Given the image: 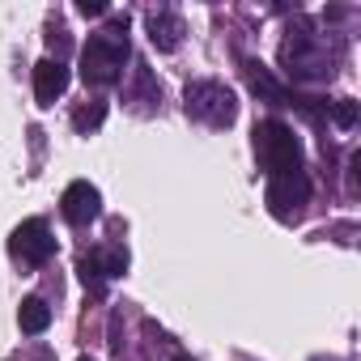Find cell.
I'll list each match as a JSON object with an SVG mask.
<instances>
[{"mask_svg":"<svg viewBox=\"0 0 361 361\" xmlns=\"http://www.w3.org/2000/svg\"><path fill=\"white\" fill-rule=\"evenodd\" d=\"M123 60H128V13H115L81 47V81L94 90H106L123 77Z\"/></svg>","mask_w":361,"mask_h":361,"instance_id":"cell-1","label":"cell"},{"mask_svg":"<svg viewBox=\"0 0 361 361\" xmlns=\"http://www.w3.org/2000/svg\"><path fill=\"white\" fill-rule=\"evenodd\" d=\"M255 157L259 166L276 178V174H302V140L293 136L289 123L281 119H264L255 123Z\"/></svg>","mask_w":361,"mask_h":361,"instance_id":"cell-2","label":"cell"},{"mask_svg":"<svg viewBox=\"0 0 361 361\" xmlns=\"http://www.w3.org/2000/svg\"><path fill=\"white\" fill-rule=\"evenodd\" d=\"M281 64H285V73L293 77V81H327L336 68H331V60H327V47H323V39L319 35H310V30H289V39H285V47H281Z\"/></svg>","mask_w":361,"mask_h":361,"instance_id":"cell-3","label":"cell"},{"mask_svg":"<svg viewBox=\"0 0 361 361\" xmlns=\"http://www.w3.org/2000/svg\"><path fill=\"white\" fill-rule=\"evenodd\" d=\"M183 106L192 119H200L209 128H230L238 119V98L221 81H192L183 90Z\"/></svg>","mask_w":361,"mask_h":361,"instance_id":"cell-4","label":"cell"},{"mask_svg":"<svg viewBox=\"0 0 361 361\" xmlns=\"http://www.w3.org/2000/svg\"><path fill=\"white\" fill-rule=\"evenodd\" d=\"M9 255H13L22 268H43V264L56 255V238H51L47 221H39V217L22 221V226L13 230V238H9Z\"/></svg>","mask_w":361,"mask_h":361,"instance_id":"cell-5","label":"cell"},{"mask_svg":"<svg viewBox=\"0 0 361 361\" xmlns=\"http://www.w3.org/2000/svg\"><path fill=\"white\" fill-rule=\"evenodd\" d=\"M264 200H268L272 217L293 221V217H302V209H306V200H310V178H306V174H276V178H268Z\"/></svg>","mask_w":361,"mask_h":361,"instance_id":"cell-6","label":"cell"},{"mask_svg":"<svg viewBox=\"0 0 361 361\" xmlns=\"http://www.w3.org/2000/svg\"><path fill=\"white\" fill-rule=\"evenodd\" d=\"M60 213H64L68 226H90L102 213V192L90 183V178H77V183H68L64 196H60Z\"/></svg>","mask_w":361,"mask_h":361,"instance_id":"cell-7","label":"cell"},{"mask_svg":"<svg viewBox=\"0 0 361 361\" xmlns=\"http://www.w3.org/2000/svg\"><path fill=\"white\" fill-rule=\"evenodd\" d=\"M64 90H68L64 60H39L35 64V98H39V106H56V98H64Z\"/></svg>","mask_w":361,"mask_h":361,"instance_id":"cell-8","label":"cell"},{"mask_svg":"<svg viewBox=\"0 0 361 361\" xmlns=\"http://www.w3.org/2000/svg\"><path fill=\"white\" fill-rule=\"evenodd\" d=\"M243 77H247V85H251L264 102H272V106H293V102H298V98H293V94H289V90H285V85L259 64V60H243Z\"/></svg>","mask_w":361,"mask_h":361,"instance_id":"cell-9","label":"cell"},{"mask_svg":"<svg viewBox=\"0 0 361 361\" xmlns=\"http://www.w3.org/2000/svg\"><path fill=\"white\" fill-rule=\"evenodd\" d=\"M149 43L157 51H174L178 43H183V18L170 13V9H153L149 13Z\"/></svg>","mask_w":361,"mask_h":361,"instance_id":"cell-10","label":"cell"},{"mask_svg":"<svg viewBox=\"0 0 361 361\" xmlns=\"http://www.w3.org/2000/svg\"><path fill=\"white\" fill-rule=\"evenodd\" d=\"M18 323H22L26 336H39V331L51 327V306H47L43 298H26V302L18 306Z\"/></svg>","mask_w":361,"mask_h":361,"instance_id":"cell-11","label":"cell"},{"mask_svg":"<svg viewBox=\"0 0 361 361\" xmlns=\"http://www.w3.org/2000/svg\"><path fill=\"white\" fill-rule=\"evenodd\" d=\"M102 119H106V102H98V98H90V102H81V106L73 111V128H77L81 136L98 132V128H102Z\"/></svg>","mask_w":361,"mask_h":361,"instance_id":"cell-12","label":"cell"},{"mask_svg":"<svg viewBox=\"0 0 361 361\" xmlns=\"http://www.w3.org/2000/svg\"><path fill=\"white\" fill-rule=\"evenodd\" d=\"M77 276H81V285H85L94 298H102V293H106V272H102L98 255H81V259H77Z\"/></svg>","mask_w":361,"mask_h":361,"instance_id":"cell-13","label":"cell"},{"mask_svg":"<svg viewBox=\"0 0 361 361\" xmlns=\"http://www.w3.org/2000/svg\"><path fill=\"white\" fill-rule=\"evenodd\" d=\"M327 119H331L336 128H353V123H357V102H353V98H336V102H327Z\"/></svg>","mask_w":361,"mask_h":361,"instance_id":"cell-14","label":"cell"},{"mask_svg":"<svg viewBox=\"0 0 361 361\" xmlns=\"http://www.w3.org/2000/svg\"><path fill=\"white\" fill-rule=\"evenodd\" d=\"M94 255H98V251H94ZM98 264H102L106 276H123V272H128V251H123V247H106V251L98 255Z\"/></svg>","mask_w":361,"mask_h":361,"instance_id":"cell-15","label":"cell"},{"mask_svg":"<svg viewBox=\"0 0 361 361\" xmlns=\"http://www.w3.org/2000/svg\"><path fill=\"white\" fill-rule=\"evenodd\" d=\"M77 13H81V18H102L106 5H102V0H77Z\"/></svg>","mask_w":361,"mask_h":361,"instance_id":"cell-16","label":"cell"},{"mask_svg":"<svg viewBox=\"0 0 361 361\" xmlns=\"http://www.w3.org/2000/svg\"><path fill=\"white\" fill-rule=\"evenodd\" d=\"M174 361H192V357H188V353H178V357H174Z\"/></svg>","mask_w":361,"mask_h":361,"instance_id":"cell-17","label":"cell"},{"mask_svg":"<svg viewBox=\"0 0 361 361\" xmlns=\"http://www.w3.org/2000/svg\"><path fill=\"white\" fill-rule=\"evenodd\" d=\"M81 361H94V357H81Z\"/></svg>","mask_w":361,"mask_h":361,"instance_id":"cell-18","label":"cell"}]
</instances>
